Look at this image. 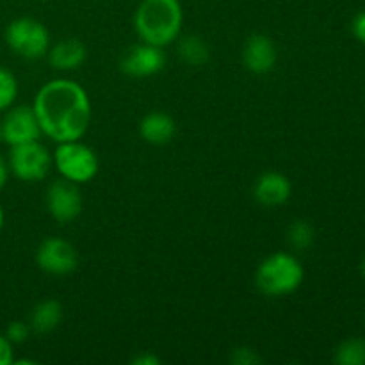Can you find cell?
I'll return each instance as SVG.
<instances>
[{"label": "cell", "instance_id": "obj_15", "mask_svg": "<svg viewBox=\"0 0 365 365\" xmlns=\"http://www.w3.org/2000/svg\"><path fill=\"white\" fill-rule=\"evenodd\" d=\"M63 316V305L57 299H43L32 309L31 317H29V327L34 334L46 335L59 327Z\"/></svg>", "mask_w": 365, "mask_h": 365}, {"label": "cell", "instance_id": "obj_6", "mask_svg": "<svg viewBox=\"0 0 365 365\" xmlns=\"http://www.w3.org/2000/svg\"><path fill=\"white\" fill-rule=\"evenodd\" d=\"M9 171L24 182H39L48 177L53 166V157L50 150L39 141L11 146Z\"/></svg>", "mask_w": 365, "mask_h": 365}, {"label": "cell", "instance_id": "obj_5", "mask_svg": "<svg viewBox=\"0 0 365 365\" xmlns=\"http://www.w3.org/2000/svg\"><path fill=\"white\" fill-rule=\"evenodd\" d=\"M7 46L16 56L34 61L46 56L50 48V32L39 20L31 16H21L11 21L6 27Z\"/></svg>", "mask_w": 365, "mask_h": 365}, {"label": "cell", "instance_id": "obj_4", "mask_svg": "<svg viewBox=\"0 0 365 365\" xmlns=\"http://www.w3.org/2000/svg\"><path fill=\"white\" fill-rule=\"evenodd\" d=\"M52 157L53 166L59 171L61 177L75 184H88L98 173L100 163L95 150L82 143L81 139L57 143Z\"/></svg>", "mask_w": 365, "mask_h": 365}, {"label": "cell", "instance_id": "obj_21", "mask_svg": "<svg viewBox=\"0 0 365 365\" xmlns=\"http://www.w3.org/2000/svg\"><path fill=\"white\" fill-rule=\"evenodd\" d=\"M31 327L29 323H24V321H13V323L7 324L6 328V337L9 339L13 344H21L29 339L31 335Z\"/></svg>", "mask_w": 365, "mask_h": 365}, {"label": "cell", "instance_id": "obj_28", "mask_svg": "<svg viewBox=\"0 0 365 365\" xmlns=\"http://www.w3.org/2000/svg\"><path fill=\"white\" fill-rule=\"evenodd\" d=\"M0 139H2V130H0Z\"/></svg>", "mask_w": 365, "mask_h": 365}, {"label": "cell", "instance_id": "obj_14", "mask_svg": "<svg viewBox=\"0 0 365 365\" xmlns=\"http://www.w3.org/2000/svg\"><path fill=\"white\" fill-rule=\"evenodd\" d=\"M177 132V123L173 118L163 110H153L148 113L139 123V134L150 145H168L175 138Z\"/></svg>", "mask_w": 365, "mask_h": 365}, {"label": "cell", "instance_id": "obj_26", "mask_svg": "<svg viewBox=\"0 0 365 365\" xmlns=\"http://www.w3.org/2000/svg\"><path fill=\"white\" fill-rule=\"evenodd\" d=\"M4 221H6V214H4L2 205H0V232H2V228H4Z\"/></svg>", "mask_w": 365, "mask_h": 365}, {"label": "cell", "instance_id": "obj_2", "mask_svg": "<svg viewBox=\"0 0 365 365\" xmlns=\"http://www.w3.org/2000/svg\"><path fill=\"white\" fill-rule=\"evenodd\" d=\"M182 25L180 0H143L134 13V29L141 41L163 48L180 38Z\"/></svg>", "mask_w": 365, "mask_h": 365}, {"label": "cell", "instance_id": "obj_23", "mask_svg": "<svg viewBox=\"0 0 365 365\" xmlns=\"http://www.w3.org/2000/svg\"><path fill=\"white\" fill-rule=\"evenodd\" d=\"M132 364L134 365H159L160 359L153 353H141V355L134 356L132 359Z\"/></svg>", "mask_w": 365, "mask_h": 365}, {"label": "cell", "instance_id": "obj_19", "mask_svg": "<svg viewBox=\"0 0 365 365\" xmlns=\"http://www.w3.org/2000/svg\"><path fill=\"white\" fill-rule=\"evenodd\" d=\"M18 81L14 73L7 68L0 66V113L11 109L16 102Z\"/></svg>", "mask_w": 365, "mask_h": 365}, {"label": "cell", "instance_id": "obj_17", "mask_svg": "<svg viewBox=\"0 0 365 365\" xmlns=\"http://www.w3.org/2000/svg\"><path fill=\"white\" fill-rule=\"evenodd\" d=\"M335 362L341 365H364L365 364V341L364 339H348L335 351Z\"/></svg>", "mask_w": 365, "mask_h": 365}, {"label": "cell", "instance_id": "obj_22", "mask_svg": "<svg viewBox=\"0 0 365 365\" xmlns=\"http://www.w3.org/2000/svg\"><path fill=\"white\" fill-rule=\"evenodd\" d=\"M14 362L13 342L6 337V334H0V365H11Z\"/></svg>", "mask_w": 365, "mask_h": 365}, {"label": "cell", "instance_id": "obj_24", "mask_svg": "<svg viewBox=\"0 0 365 365\" xmlns=\"http://www.w3.org/2000/svg\"><path fill=\"white\" fill-rule=\"evenodd\" d=\"M353 32H355L356 38L365 45V11L360 13L359 16L355 18V21H353Z\"/></svg>", "mask_w": 365, "mask_h": 365}, {"label": "cell", "instance_id": "obj_8", "mask_svg": "<svg viewBox=\"0 0 365 365\" xmlns=\"http://www.w3.org/2000/svg\"><path fill=\"white\" fill-rule=\"evenodd\" d=\"M78 252L71 242L61 237H48L36 250V264L41 271L56 277H64L77 269Z\"/></svg>", "mask_w": 365, "mask_h": 365}, {"label": "cell", "instance_id": "obj_9", "mask_svg": "<svg viewBox=\"0 0 365 365\" xmlns=\"http://www.w3.org/2000/svg\"><path fill=\"white\" fill-rule=\"evenodd\" d=\"M0 130H2V141L9 146L39 141L43 135L32 106H18L7 109L6 116L0 121Z\"/></svg>", "mask_w": 365, "mask_h": 365}, {"label": "cell", "instance_id": "obj_12", "mask_svg": "<svg viewBox=\"0 0 365 365\" xmlns=\"http://www.w3.org/2000/svg\"><path fill=\"white\" fill-rule=\"evenodd\" d=\"M291 180L287 175L280 173V171H266L257 178L255 185H253V198L267 209L284 205L291 198Z\"/></svg>", "mask_w": 365, "mask_h": 365}, {"label": "cell", "instance_id": "obj_11", "mask_svg": "<svg viewBox=\"0 0 365 365\" xmlns=\"http://www.w3.org/2000/svg\"><path fill=\"white\" fill-rule=\"evenodd\" d=\"M278 61V50L266 34H253L246 39L242 48V63L246 70L255 75L269 73Z\"/></svg>", "mask_w": 365, "mask_h": 365}, {"label": "cell", "instance_id": "obj_1", "mask_svg": "<svg viewBox=\"0 0 365 365\" xmlns=\"http://www.w3.org/2000/svg\"><path fill=\"white\" fill-rule=\"evenodd\" d=\"M41 134L56 143L84 138L91 123V100L81 84L68 78L46 82L32 102Z\"/></svg>", "mask_w": 365, "mask_h": 365}, {"label": "cell", "instance_id": "obj_10", "mask_svg": "<svg viewBox=\"0 0 365 365\" xmlns=\"http://www.w3.org/2000/svg\"><path fill=\"white\" fill-rule=\"evenodd\" d=\"M166 66V52L163 46L138 43L123 53L120 61V70L134 78H146L157 75Z\"/></svg>", "mask_w": 365, "mask_h": 365}, {"label": "cell", "instance_id": "obj_18", "mask_svg": "<svg viewBox=\"0 0 365 365\" xmlns=\"http://www.w3.org/2000/svg\"><path fill=\"white\" fill-rule=\"evenodd\" d=\"M314 227L305 220L292 221L287 230V242L292 250H307L314 242Z\"/></svg>", "mask_w": 365, "mask_h": 365}, {"label": "cell", "instance_id": "obj_27", "mask_svg": "<svg viewBox=\"0 0 365 365\" xmlns=\"http://www.w3.org/2000/svg\"><path fill=\"white\" fill-rule=\"evenodd\" d=\"M362 273H364V277H365V260H364V264H362Z\"/></svg>", "mask_w": 365, "mask_h": 365}, {"label": "cell", "instance_id": "obj_16", "mask_svg": "<svg viewBox=\"0 0 365 365\" xmlns=\"http://www.w3.org/2000/svg\"><path fill=\"white\" fill-rule=\"evenodd\" d=\"M178 57L189 66H203L210 59V46L200 36L189 34L184 38H178Z\"/></svg>", "mask_w": 365, "mask_h": 365}, {"label": "cell", "instance_id": "obj_20", "mask_svg": "<svg viewBox=\"0 0 365 365\" xmlns=\"http://www.w3.org/2000/svg\"><path fill=\"white\" fill-rule=\"evenodd\" d=\"M230 362L234 365H257L262 364V359H260V355L253 348L241 346V348L232 349Z\"/></svg>", "mask_w": 365, "mask_h": 365}, {"label": "cell", "instance_id": "obj_13", "mask_svg": "<svg viewBox=\"0 0 365 365\" xmlns=\"http://www.w3.org/2000/svg\"><path fill=\"white\" fill-rule=\"evenodd\" d=\"M46 59H48L50 66L61 71H73L81 68L88 59V48L82 41L75 38L63 39L57 41L56 45H50L48 52H46Z\"/></svg>", "mask_w": 365, "mask_h": 365}, {"label": "cell", "instance_id": "obj_7", "mask_svg": "<svg viewBox=\"0 0 365 365\" xmlns=\"http://www.w3.org/2000/svg\"><path fill=\"white\" fill-rule=\"evenodd\" d=\"M84 207L78 184L61 178L52 182L46 189V210L61 225L77 220Z\"/></svg>", "mask_w": 365, "mask_h": 365}, {"label": "cell", "instance_id": "obj_25", "mask_svg": "<svg viewBox=\"0 0 365 365\" xmlns=\"http://www.w3.org/2000/svg\"><path fill=\"white\" fill-rule=\"evenodd\" d=\"M9 173H11L9 164H7V160L0 155V191H2L4 185L7 184V180H9Z\"/></svg>", "mask_w": 365, "mask_h": 365}, {"label": "cell", "instance_id": "obj_3", "mask_svg": "<svg viewBox=\"0 0 365 365\" xmlns=\"http://www.w3.org/2000/svg\"><path fill=\"white\" fill-rule=\"evenodd\" d=\"M305 271L292 253L277 252L260 262L255 273V284L262 294L282 298L298 291L303 284Z\"/></svg>", "mask_w": 365, "mask_h": 365}]
</instances>
